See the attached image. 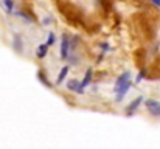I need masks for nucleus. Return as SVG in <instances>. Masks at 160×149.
Listing matches in <instances>:
<instances>
[{"mask_svg": "<svg viewBox=\"0 0 160 149\" xmlns=\"http://www.w3.org/2000/svg\"><path fill=\"white\" fill-rule=\"evenodd\" d=\"M67 89L72 90V92H76V93H82V92H84L82 82H79V81H76V79H70V81L67 82Z\"/></svg>", "mask_w": 160, "mask_h": 149, "instance_id": "1", "label": "nucleus"}, {"mask_svg": "<svg viewBox=\"0 0 160 149\" xmlns=\"http://www.w3.org/2000/svg\"><path fill=\"white\" fill-rule=\"evenodd\" d=\"M146 107L152 115H160V102L156 99H148L146 101Z\"/></svg>", "mask_w": 160, "mask_h": 149, "instance_id": "2", "label": "nucleus"}, {"mask_svg": "<svg viewBox=\"0 0 160 149\" xmlns=\"http://www.w3.org/2000/svg\"><path fill=\"white\" fill-rule=\"evenodd\" d=\"M129 79H131V73H129V72L123 73V75H121V76H120V78L115 81V90H117V89H120L121 86L128 84V82H129Z\"/></svg>", "mask_w": 160, "mask_h": 149, "instance_id": "3", "label": "nucleus"}, {"mask_svg": "<svg viewBox=\"0 0 160 149\" xmlns=\"http://www.w3.org/2000/svg\"><path fill=\"white\" fill-rule=\"evenodd\" d=\"M142 101H143V98H142V97H140V98H135L134 101H132V102H131V104H129V106H128V109H126V113H128V115H132V113L137 110V107L142 104Z\"/></svg>", "mask_w": 160, "mask_h": 149, "instance_id": "4", "label": "nucleus"}, {"mask_svg": "<svg viewBox=\"0 0 160 149\" xmlns=\"http://www.w3.org/2000/svg\"><path fill=\"white\" fill-rule=\"evenodd\" d=\"M68 56V37L64 36L62 37V45H61V57L65 59Z\"/></svg>", "mask_w": 160, "mask_h": 149, "instance_id": "5", "label": "nucleus"}, {"mask_svg": "<svg viewBox=\"0 0 160 149\" xmlns=\"http://www.w3.org/2000/svg\"><path fill=\"white\" fill-rule=\"evenodd\" d=\"M47 48H48V44H44V45H39L38 50H36V54L38 57H44L47 54Z\"/></svg>", "mask_w": 160, "mask_h": 149, "instance_id": "6", "label": "nucleus"}, {"mask_svg": "<svg viewBox=\"0 0 160 149\" xmlns=\"http://www.w3.org/2000/svg\"><path fill=\"white\" fill-rule=\"evenodd\" d=\"M68 73V67L65 65V67H62L61 68V73H59V76H58V84H61L62 81H64V78H65V75Z\"/></svg>", "mask_w": 160, "mask_h": 149, "instance_id": "7", "label": "nucleus"}, {"mask_svg": "<svg viewBox=\"0 0 160 149\" xmlns=\"http://www.w3.org/2000/svg\"><path fill=\"white\" fill-rule=\"evenodd\" d=\"M90 79H92V70L89 68V70L86 72L84 79H82V86H84V87H87V86H89V82H90Z\"/></svg>", "mask_w": 160, "mask_h": 149, "instance_id": "8", "label": "nucleus"}, {"mask_svg": "<svg viewBox=\"0 0 160 149\" xmlns=\"http://www.w3.org/2000/svg\"><path fill=\"white\" fill-rule=\"evenodd\" d=\"M54 42H56V36H54L53 33H50V34H48V41H47V44H48V45H53Z\"/></svg>", "mask_w": 160, "mask_h": 149, "instance_id": "9", "label": "nucleus"}, {"mask_svg": "<svg viewBox=\"0 0 160 149\" xmlns=\"http://www.w3.org/2000/svg\"><path fill=\"white\" fill-rule=\"evenodd\" d=\"M38 78H39V81H42V82H44V84H45L47 87L50 86V84H48V81L45 79V76H44V73H39V75H38Z\"/></svg>", "mask_w": 160, "mask_h": 149, "instance_id": "10", "label": "nucleus"}, {"mask_svg": "<svg viewBox=\"0 0 160 149\" xmlns=\"http://www.w3.org/2000/svg\"><path fill=\"white\" fill-rule=\"evenodd\" d=\"M5 5H6L8 11H12V0H5Z\"/></svg>", "mask_w": 160, "mask_h": 149, "instance_id": "11", "label": "nucleus"}, {"mask_svg": "<svg viewBox=\"0 0 160 149\" xmlns=\"http://www.w3.org/2000/svg\"><path fill=\"white\" fill-rule=\"evenodd\" d=\"M142 79H143V73H140V75H138V76H137V82H140V81H142Z\"/></svg>", "mask_w": 160, "mask_h": 149, "instance_id": "12", "label": "nucleus"}, {"mask_svg": "<svg viewBox=\"0 0 160 149\" xmlns=\"http://www.w3.org/2000/svg\"><path fill=\"white\" fill-rule=\"evenodd\" d=\"M154 5H157V6H160V0H151Z\"/></svg>", "mask_w": 160, "mask_h": 149, "instance_id": "13", "label": "nucleus"}]
</instances>
